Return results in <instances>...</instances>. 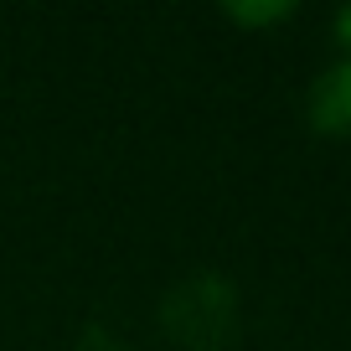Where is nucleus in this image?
<instances>
[{"mask_svg":"<svg viewBox=\"0 0 351 351\" xmlns=\"http://www.w3.org/2000/svg\"><path fill=\"white\" fill-rule=\"evenodd\" d=\"M330 26H336V36L346 42V57H351V5H341V11H336V21H330Z\"/></svg>","mask_w":351,"mask_h":351,"instance_id":"nucleus-3","label":"nucleus"},{"mask_svg":"<svg viewBox=\"0 0 351 351\" xmlns=\"http://www.w3.org/2000/svg\"><path fill=\"white\" fill-rule=\"evenodd\" d=\"M310 124L320 134H351V57L330 62L310 83Z\"/></svg>","mask_w":351,"mask_h":351,"instance_id":"nucleus-1","label":"nucleus"},{"mask_svg":"<svg viewBox=\"0 0 351 351\" xmlns=\"http://www.w3.org/2000/svg\"><path fill=\"white\" fill-rule=\"evenodd\" d=\"M222 11H228L232 21L258 26V21H285V16H295V5H289V0H279V5H222Z\"/></svg>","mask_w":351,"mask_h":351,"instance_id":"nucleus-2","label":"nucleus"}]
</instances>
